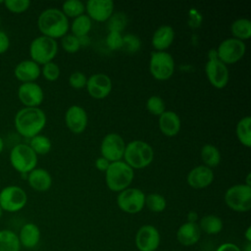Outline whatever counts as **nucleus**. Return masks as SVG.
I'll use <instances>...</instances> for the list:
<instances>
[{"label":"nucleus","mask_w":251,"mask_h":251,"mask_svg":"<svg viewBox=\"0 0 251 251\" xmlns=\"http://www.w3.org/2000/svg\"><path fill=\"white\" fill-rule=\"evenodd\" d=\"M160 233L151 225L142 226L136 232L135 244L139 251H155L160 244Z\"/></svg>","instance_id":"nucleus-14"},{"label":"nucleus","mask_w":251,"mask_h":251,"mask_svg":"<svg viewBox=\"0 0 251 251\" xmlns=\"http://www.w3.org/2000/svg\"><path fill=\"white\" fill-rule=\"evenodd\" d=\"M105 173L106 184L110 190L115 192H121L127 188L134 176L133 169H131L125 161L110 163V166Z\"/></svg>","instance_id":"nucleus-3"},{"label":"nucleus","mask_w":251,"mask_h":251,"mask_svg":"<svg viewBox=\"0 0 251 251\" xmlns=\"http://www.w3.org/2000/svg\"><path fill=\"white\" fill-rule=\"evenodd\" d=\"M245 251H251V242H247L245 246Z\"/></svg>","instance_id":"nucleus-50"},{"label":"nucleus","mask_w":251,"mask_h":251,"mask_svg":"<svg viewBox=\"0 0 251 251\" xmlns=\"http://www.w3.org/2000/svg\"><path fill=\"white\" fill-rule=\"evenodd\" d=\"M251 118L249 116L243 117L236 126V135L238 140L246 147L251 145Z\"/></svg>","instance_id":"nucleus-30"},{"label":"nucleus","mask_w":251,"mask_h":251,"mask_svg":"<svg viewBox=\"0 0 251 251\" xmlns=\"http://www.w3.org/2000/svg\"><path fill=\"white\" fill-rule=\"evenodd\" d=\"M3 149H4V140H3V138L0 135V154L2 153Z\"/></svg>","instance_id":"nucleus-49"},{"label":"nucleus","mask_w":251,"mask_h":251,"mask_svg":"<svg viewBox=\"0 0 251 251\" xmlns=\"http://www.w3.org/2000/svg\"><path fill=\"white\" fill-rule=\"evenodd\" d=\"M41 74V69L38 64L32 60H23L17 64L14 75L22 83L35 82Z\"/></svg>","instance_id":"nucleus-19"},{"label":"nucleus","mask_w":251,"mask_h":251,"mask_svg":"<svg viewBox=\"0 0 251 251\" xmlns=\"http://www.w3.org/2000/svg\"><path fill=\"white\" fill-rule=\"evenodd\" d=\"M21 246L31 249L34 248L40 240V229L33 223L25 224L18 234Z\"/></svg>","instance_id":"nucleus-24"},{"label":"nucleus","mask_w":251,"mask_h":251,"mask_svg":"<svg viewBox=\"0 0 251 251\" xmlns=\"http://www.w3.org/2000/svg\"><path fill=\"white\" fill-rule=\"evenodd\" d=\"M231 33L241 41L248 39L251 36V22L248 19L235 20L231 25Z\"/></svg>","instance_id":"nucleus-29"},{"label":"nucleus","mask_w":251,"mask_h":251,"mask_svg":"<svg viewBox=\"0 0 251 251\" xmlns=\"http://www.w3.org/2000/svg\"><path fill=\"white\" fill-rule=\"evenodd\" d=\"M206 75L210 83L216 88H224L228 82V70L226 65L218 58L216 50H210L208 61L205 66Z\"/></svg>","instance_id":"nucleus-10"},{"label":"nucleus","mask_w":251,"mask_h":251,"mask_svg":"<svg viewBox=\"0 0 251 251\" xmlns=\"http://www.w3.org/2000/svg\"><path fill=\"white\" fill-rule=\"evenodd\" d=\"M175 30L171 25H164L159 26L153 33L152 45L156 51H165L173 43Z\"/></svg>","instance_id":"nucleus-23"},{"label":"nucleus","mask_w":251,"mask_h":251,"mask_svg":"<svg viewBox=\"0 0 251 251\" xmlns=\"http://www.w3.org/2000/svg\"><path fill=\"white\" fill-rule=\"evenodd\" d=\"M26 180L32 189L40 192L47 191L52 185L51 175L42 168H35L29 172Z\"/></svg>","instance_id":"nucleus-21"},{"label":"nucleus","mask_w":251,"mask_h":251,"mask_svg":"<svg viewBox=\"0 0 251 251\" xmlns=\"http://www.w3.org/2000/svg\"><path fill=\"white\" fill-rule=\"evenodd\" d=\"M85 5L79 0H68L63 4L62 12L68 18H76L83 14Z\"/></svg>","instance_id":"nucleus-35"},{"label":"nucleus","mask_w":251,"mask_h":251,"mask_svg":"<svg viewBox=\"0 0 251 251\" xmlns=\"http://www.w3.org/2000/svg\"><path fill=\"white\" fill-rule=\"evenodd\" d=\"M87 77L81 72H75L69 77L70 85L75 89H81L86 86Z\"/></svg>","instance_id":"nucleus-42"},{"label":"nucleus","mask_w":251,"mask_h":251,"mask_svg":"<svg viewBox=\"0 0 251 251\" xmlns=\"http://www.w3.org/2000/svg\"><path fill=\"white\" fill-rule=\"evenodd\" d=\"M214 179L212 169L206 166H197L193 168L187 175V183L196 189H201L209 186Z\"/></svg>","instance_id":"nucleus-20"},{"label":"nucleus","mask_w":251,"mask_h":251,"mask_svg":"<svg viewBox=\"0 0 251 251\" xmlns=\"http://www.w3.org/2000/svg\"><path fill=\"white\" fill-rule=\"evenodd\" d=\"M10 47V39L8 34L0 29V54L5 53Z\"/></svg>","instance_id":"nucleus-43"},{"label":"nucleus","mask_w":251,"mask_h":251,"mask_svg":"<svg viewBox=\"0 0 251 251\" xmlns=\"http://www.w3.org/2000/svg\"><path fill=\"white\" fill-rule=\"evenodd\" d=\"M6 9L15 14H21L25 12L29 6L30 1L28 0H5L3 3Z\"/></svg>","instance_id":"nucleus-38"},{"label":"nucleus","mask_w":251,"mask_h":251,"mask_svg":"<svg viewBox=\"0 0 251 251\" xmlns=\"http://www.w3.org/2000/svg\"><path fill=\"white\" fill-rule=\"evenodd\" d=\"M0 24H1V17H0Z\"/></svg>","instance_id":"nucleus-53"},{"label":"nucleus","mask_w":251,"mask_h":251,"mask_svg":"<svg viewBox=\"0 0 251 251\" xmlns=\"http://www.w3.org/2000/svg\"><path fill=\"white\" fill-rule=\"evenodd\" d=\"M106 44L111 50H119L123 47V35L120 32L109 31L106 37Z\"/></svg>","instance_id":"nucleus-41"},{"label":"nucleus","mask_w":251,"mask_h":251,"mask_svg":"<svg viewBox=\"0 0 251 251\" xmlns=\"http://www.w3.org/2000/svg\"><path fill=\"white\" fill-rule=\"evenodd\" d=\"M159 127L167 136H175L180 129V119L173 111H165L159 118Z\"/></svg>","instance_id":"nucleus-25"},{"label":"nucleus","mask_w":251,"mask_h":251,"mask_svg":"<svg viewBox=\"0 0 251 251\" xmlns=\"http://www.w3.org/2000/svg\"><path fill=\"white\" fill-rule=\"evenodd\" d=\"M152 147L145 141L133 140L126 145L124 159L131 169H143L153 161Z\"/></svg>","instance_id":"nucleus-4"},{"label":"nucleus","mask_w":251,"mask_h":251,"mask_svg":"<svg viewBox=\"0 0 251 251\" xmlns=\"http://www.w3.org/2000/svg\"><path fill=\"white\" fill-rule=\"evenodd\" d=\"M119 208L128 214H136L145 206V194L138 188H126L117 198Z\"/></svg>","instance_id":"nucleus-12"},{"label":"nucleus","mask_w":251,"mask_h":251,"mask_svg":"<svg viewBox=\"0 0 251 251\" xmlns=\"http://www.w3.org/2000/svg\"><path fill=\"white\" fill-rule=\"evenodd\" d=\"M141 47L140 38L132 33H127L123 36V47L122 49L127 53H135Z\"/></svg>","instance_id":"nucleus-36"},{"label":"nucleus","mask_w":251,"mask_h":251,"mask_svg":"<svg viewBox=\"0 0 251 251\" xmlns=\"http://www.w3.org/2000/svg\"><path fill=\"white\" fill-rule=\"evenodd\" d=\"M87 16L96 22H107L114 11L112 0H89L85 6Z\"/></svg>","instance_id":"nucleus-17"},{"label":"nucleus","mask_w":251,"mask_h":251,"mask_svg":"<svg viewBox=\"0 0 251 251\" xmlns=\"http://www.w3.org/2000/svg\"><path fill=\"white\" fill-rule=\"evenodd\" d=\"M26 203V192L19 185H8L0 190V207L3 212H19Z\"/></svg>","instance_id":"nucleus-8"},{"label":"nucleus","mask_w":251,"mask_h":251,"mask_svg":"<svg viewBox=\"0 0 251 251\" xmlns=\"http://www.w3.org/2000/svg\"><path fill=\"white\" fill-rule=\"evenodd\" d=\"M126 25H127V17L123 12L113 13L107 21V27L109 31H113V32L122 33V31L126 28Z\"/></svg>","instance_id":"nucleus-33"},{"label":"nucleus","mask_w":251,"mask_h":251,"mask_svg":"<svg viewBox=\"0 0 251 251\" xmlns=\"http://www.w3.org/2000/svg\"><path fill=\"white\" fill-rule=\"evenodd\" d=\"M126 143L118 133H108L101 142L100 151L102 157L106 158L110 163L121 161L124 157Z\"/></svg>","instance_id":"nucleus-13"},{"label":"nucleus","mask_w":251,"mask_h":251,"mask_svg":"<svg viewBox=\"0 0 251 251\" xmlns=\"http://www.w3.org/2000/svg\"><path fill=\"white\" fill-rule=\"evenodd\" d=\"M41 73L45 77V79L49 81H55L56 79H58L60 75V68L54 62H49L43 65L41 69Z\"/></svg>","instance_id":"nucleus-39"},{"label":"nucleus","mask_w":251,"mask_h":251,"mask_svg":"<svg viewBox=\"0 0 251 251\" xmlns=\"http://www.w3.org/2000/svg\"><path fill=\"white\" fill-rule=\"evenodd\" d=\"M187 220L189 223H196L197 214L195 212H189L187 215Z\"/></svg>","instance_id":"nucleus-47"},{"label":"nucleus","mask_w":251,"mask_h":251,"mask_svg":"<svg viewBox=\"0 0 251 251\" xmlns=\"http://www.w3.org/2000/svg\"><path fill=\"white\" fill-rule=\"evenodd\" d=\"M3 3H4V0H0V5L3 4Z\"/></svg>","instance_id":"nucleus-52"},{"label":"nucleus","mask_w":251,"mask_h":251,"mask_svg":"<svg viewBox=\"0 0 251 251\" xmlns=\"http://www.w3.org/2000/svg\"><path fill=\"white\" fill-rule=\"evenodd\" d=\"M225 202L233 211H249L251 209V185L242 183L230 186L225 193Z\"/></svg>","instance_id":"nucleus-7"},{"label":"nucleus","mask_w":251,"mask_h":251,"mask_svg":"<svg viewBox=\"0 0 251 251\" xmlns=\"http://www.w3.org/2000/svg\"><path fill=\"white\" fill-rule=\"evenodd\" d=\"M58 52V43L56 39L40 35L35 37L29 45L30 60L38 65H44L52 62Z\"/></svg>","instance_id":"nucleus-6"},{"label":"nucleus","mask_w":251,"mask_h":251,"mask_svg":"<svg viewBox=\"0 0 251 251\" xmlns=\"http://www.w3.org/2000/svg\"><path fill=\"white\" fill-rule=\"evenodd\" d=\"M2 215H3V210H2V208L0 207V219L2 218Z\"/></svg>","instance_id":"nucleus-51"},{"label":"nucleus","mask_w":251,"mask_h":251,"mask_svg":"<svg viewBox=\"0 0 251 251\" xmlns=\"http://www.w3.org/2000/svg\"><path fill=\"white\" fill-rule=\"evenodd\" d=\"M201 236V230L196 223H184L176 231L178 242L184 246H191L198 242Z\"/></svg>","instance_id":"nucleus-22"},{"label":"nucleus","mask_w":251,"mask_h":251,"mask_svg":"<svg viewBox=\"0 0 251 251\" xmlns=\"http://www.w3.org/2000/svg\"><path fill=\"white\" fill-rule=\"evenodd\" d=\"M109 166H110V162L102 156L95 160V167L97 168V170H99L101 172H106L107 169L109 168Z\"/></svg>","instance_id":"nucleus-44"},{"label":"nucleus","mask_w":251,"mask_h":251,"mask_svg":"<svg viewBox=\"0 0 251 251\" xmlns=\"http://www.w3.org/2000/svg\"><path fill=\"white\" fill-rule=\"evenodd\" d=\"M199 228L207 234H217L223 229L222 220L215 215H207L200 220Z\"/></svg>","instance_id":"nucleus-27"},{"label":"nucleus","mask_w":251,"mask_h":251,"mask_svg":"<svg viewBox=\"0 0 251 251\" xmlns=\"http://www.w3.org/2000/svg\"><path fill=\"white\" fill-rule=\"evenodd\" d=\"M28 145L36 155H45L51 150L52 147L50 139L42 134H37L31 137Z\"/></svg>","instance_id":"nucleus-32"},{"label":"nucleus","mask_w":251,"mask_h":251,"mask_svg":"<svg viewBox=\"0 0 251 251\" xmlns=\"http://www.w3.org/2000/svg\"><path fill=\"white\" fill-rule=\"evenodd\" d=\"M37 26L42 35L55 39L66 35L70 25L68 18L61 10L49 8L38 16Z\"/></svg>","instance_id":"nucleus-2"},{"label":"nucleus","mask_w":251,"mask_h":251,"mask_svg":"<svg viewBox=\"0 0 251 251\" xmlns=\"http://www.w3.org/2000/svg\"><path fill=\"white\" fill-rule=\"evenodd\" d=\"M216 251H241L238 246L233 243H224Z\"/></svg>","instance_id":"nucleus-45"},{"label":"nucleus","mask_w":251,"mask_h":251,"mask_svg":"<svg viewBox=\"0 0 251 251\" xmlns=\"http://www.w3.org/2000/svg\"><path fill=\"white\" fill-rule=\"evenodd\" d=\"M9 160L14 170L21 175H27L29 172L35 169L37 165V155L29 147V145L25 143L15 145L10 151Z\"/></svg>","instance_id":"nucleus-5"},{"label":"nucleus","mask_w":251,"mask_h":251,"mask_svg":"<svg viewBox=\"0 0 251 251\" xmlns=\"http://www.w3.org/2000/svg\"><path fill=\"white\" fill-rule=\"evenodd\" d=\"M86 88L91 97L103 99L107 97L112 90V80L105 74H95L87 78Z\"/></svg>","instance_id":"nucleus-16"},{"label":"nucleus","mask_w":251,"mask_h":251,"mask_svg":"<svg viewBox=\"0 0 251 251\" xmlns=\"http://www.w3.org/2000/svg\"><path fill=\"white\" fill-rule=\"evenodd\" d=\"M146 109L152 115L161 116L165 112V102L161 97L153 95L147 99Z\"/></svg>","instance_id":"nucleus-37"},{"label":"nucleus","mask_w":251,"mask_h":251,"mask_svg":"<svg viewBox=\"0 0 251 251\" xmlns=\"http://www.w3.org/2000/svg\"><path fill=\"white\" fill-rule=\"evenodd\" d=\"M46 115L38 107H24L15 115V127L22 136L31 138L40 134L46 125Z\"/></svg>","instance_id":"nucleus-1"},{"label":"nucleus","mask_w":251,"mask_h":251,"mask_svg":"<svg viewBox=\"0 0 251 251\" xmlns=\"http://www.w3.org/2000/svg\"><path fill=\"white\" fill-rule=\"evenodd\" d=\"M145 205L150 211L160 213L165 210L167 202L163 195L159 193H150L148 195H145Z\"/></svg>","instance_id":"nucleus-34"},{"label":"nucleus","mask_w":251,"mask_h":251,"mask_svg":"<svg viewBox=\"0 0 251 251\" xmlns=\"http://www.w3.org/2000/svg\"><path fill=\"white\" fill-rule=\"evenodd\" d=\"M245 237H246V240L247 242H250L251 241V227L248 226L246 231H245Z\"/></svg>","instance_id":"nucleus-48"},{"label":"nucleus","mask_w":251,"mask_h":251,"mask_svg":"<svg viewBox=\"0 0 251 251\" xmlns=\"http://www.w3.org/2000/svg\"><path fill=\"white\" fill-rule=\"evenodd\" d=\"M245 50V43L234 37L225 39L216 49L219 60L224 64L236 63L243 57Z\"/></svg>","instance_id":"nucleus-11"},{"label":"nucleus","mask_w":251,"mask_h":251,"mask_svg":"<svg viewBox=\"0 0 251 251\" xmlns=\"http://www.w3.org/2000/svg\"><path fill=\"white\" fill-rule=\"evenodd\" d=\"M71 28L73 34L76 37L87 35L91 28V19L87 15L82 14L75 18V20L72 23Z\"/></svg>","instance_id":"nucleus-31"},{"label":"nucleus","mask_w":251,"mask_h":251,"mask_svg":"<svg viewBox=\"0 0 251 251\" xmlns=\"http://www.w3.org/2000/svg\"><path fill=\"white\" fill-rule=\"evenodd\" d=\"M201 159L206 167L215 168L221 162V153L215 145L205 144L201 149Z\"/></svg>","instance_id":"nucleus-28"},{"label":"nucleus","mask_w":251,"mask_h":251,"mask_svg":"<svg viewBox=\"0 0 251 251\" xmlns=\"http://www.w3.org/2000/svg\"><path fill=\"white\" fill-rule=\"evenodd\" d=\"M77 39H78V42H79L80 47H81V46H87V45H89L90 38H89L88 35H84V36L77 37Z\"/></svg>","instance_id":"nucleus-46"},{"label":"nucleus","mask_w":251,"mask_h":251,"mask_svg":"<svg viewBox=\"0 0 251 251\" xmlns=\"http://www.w3.org/2000/svg\"><path fill=\"white\" fill-rule=\"evenodd\" d=\"M18 234L11 229H0V251H20Z\"/></svg>","instance_id":"nucleus-26"},{"label":"nucleus","mask_w":251,"mask_h":251,"mask_svg":"<svg viewBox=\"0 0 251 251\" xmlns=\"http://www.w3.org/2000/svg\"><path fill=\"white\" fill-rule=\"evenodd\" d=\"M18 97L25 107H38L43 101L44 93L36 82H25L19 86Z\"/></svg>","instance_id":"nucleus-15"},{"label":"nucleus","mask_w":251,"mask_h":251,"mask_svg":"<svg viewBox=\"0 0 251 251\" xmlns=\"http://www.w3.org/2000/svg\"><path fill=\"white\" fill-rule=\"evenodd\" d=\"M61 44H62V47L64 48V50L69 53H75L80 48L78 39L74 34L64 35L62 37Z\"/></svg>","instance_id":"nucleus-40"},{"label":"nucleus","mask_w":251,"mask_h":251,"mask_svg":"<svg viewBox=\"0 0 251 251\" xmlns=\"http://www.w3.org/2000/svg\"><path fill=\"white\" fill-rule=\"evenodd\" d=\"M65 122L72 132L81 133L87 126V114L82 107L73 105L66 112Z\"/></svg>","instance_id":"nucleus-18"},{"label":"nucleus","mask_w":251,"mask_h":251,"mask_svg":"<svg viewBox=\"0 0 251 251\" xmlns=\"http://www.w3.org/2000/svg\"><path fill=\"white\" fill-rule=\"evenodd\" d=\"M149 70L156 79H169L175 71V61L173 56L166 51L152 52L149 61Z\"/></svg>","instance_id":"nucleus-9"}]
</instances>
